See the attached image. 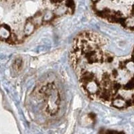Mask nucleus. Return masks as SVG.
<instances>
[{
	"label": "nucleus",
	"mask_w": 134,
	"mask_h": 134,
	"mask_svg": "<svg viewBox=\"0 0 134 134\" xmlns=\"http://www.w3.org/2000/svg\"><path fill=\"white\" fill-rule=\"evenodd\" d=\"M92 3L93 9L98 16L134 31V1H100Z\"/></svg>",
	"instance_id": "nucleus-1"
},
{
	"label": "nucleus",
	"mask_w": 134,
	"mask_h": 134,
	"mask_svg": "<svg viewBox=\"0 0 134 134\" xmlns=\"http://www.w3.org/2000/svg\"><path fill=\"white\" fill-rule=\"evenodd\" d=\"M42 92L46 103V111L50 115H55L57 113L60 103V96L55 85L48 84L45 86Z\"/></svg>",
	"instance_id": "nucleus-2"
},
{
	"label": "nucleus",
	"mask_w": 134,
	"mask_h": 134,
	"mask_svg": "<svg viewBox=\"0 0 134 134\" xmlns=\"http://www.w3.org/2000/svg\"><path fill=\"white\" fill-rule=\"evenodd\" d=\"M21 67H22V61L20 59H17L14 63L13 69L18 70V69H20Z\"/></svg>",
	"instance_id": "nucleus-3"
}]
</instances>
